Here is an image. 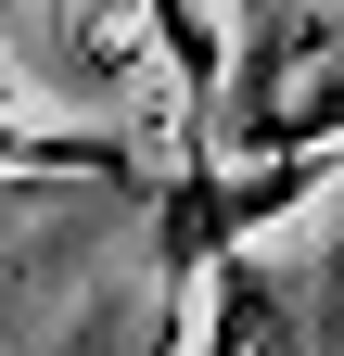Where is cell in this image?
Here are the masks:
<instances>
[{
	"label": "cell",
	"instance_id": "6da1fadb",
	"mask_svg": "<svg viewBox=\"0 0 344 356\" xmlns=\"http://www.w3.org/2000/svg\"><path fill=\"white\" fill-rule=\"evenodd\" d=\"M217 153L268 165V153H344V38L319 13H255L230 89H217Z\"/></svg>",
	"mask_w": 344,
	"mask_h": 356
},
{
	"label": "cell",
	"instance_id": "7a4b0ae2",
	"mask_svg": "<svg viewBox=\"0 0 344 356\" xmlns=\"http://www.w3.org/2000/svg\"><path fill=\"white\" fill-rule=\"evenodd\" d=\"M331 178H344V153H268V165H242V153H179L166 191H153V267H166V293H179V280H217L268 216L319 204Z\"/></svg>",
	"mask_w": 344,
	"mask_h": 356
},
{
	"label": "cell",
	"instance_id": "3957f363",
	"mask_svg": "<svg viewBox=\"0 0 344 356\" xmlns=\"http://www.w3.org/2000/svg\"><path fill=\"white\" fill-rule=\"evenodd\" d=\"M204 356H319V331H306V293H293L281 267L230 254L217 280H204Z\"/></svg>",
	"mask_w": 344,
	"mask_h": 356
},
{
	"label": "cell",
	"instance_id": "277c9868",
	"mask_svg": "<svg viewBox=\"0 0 344 356\" xmlns=\"http://www.w3.org/2000/svg\"><path fill=\"white\" fill-rule=\"evenodd\" d=\"M0 178H127L102 127H52V115H0Z\"/></svg>",
	"mask_w": 344,
	"mask_h": 356
},
{
	"label": "cell",
	"instance_id": "5b68a950",
	"mask_svg": "<svg viewBox=\"0 0 344 356\" xmlns=\"http://www.w3.org/2000/svg\"><path fill=\"white\" fill-rule=\"evenodd\" d=\"M0 115H38V102H26V76H13V64H0Z\"/></svg>",
	"mask_w": 344,
	"mask_h": 356
}]
</instances>
